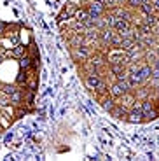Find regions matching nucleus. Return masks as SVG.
Instances as JSON below:
<instances>
[{
	"label": "nucleus",
	"instance_id": "a211bd4d",
	"mask_svg": "<svg viewBox=\"0 0 159 161\" xmlns=\"http://www.w3.org/2000/svg\"><path fill=\"white\" fill-rule=\"evenodd\" d=\"M9 100H11L12 105H21V100H23V91H21V89H16V91L9 97Z\"/></svg>",
	"mask_w": 159,
	"mask_h": 161
},
{
	"label": "nucleus",
	"instance_id": "a878e982",
	"mask_svg": "<svg viewBox=\"0 0 159 161\" xmlns=\"http://www.w3.org/2000/svg\"><path fill=\"white\" fill-rule=\"evenodd\" d=\"M21 67H30V60H28V58H21Z\"/></svg>",
	"mask_w": 159,
	"mask_h": 161
},
{
	"label": "nucleus",
	"instance_id": "6e6552de",
	"mask_svg": "<svg viewBox=\"0 0 159 161\" xmlns=\"http://www.w3.org/2000/svg\"><path fill=\"white\" fill-rule=\"evenodd\" d=\"M100 103H101V107H103L107 112H110V110L114 109V105L117 103V100H115L114 97H110L108 93H105V95H100Z\"/></svg>",
	"mask_w": 159,
	"mask_h": 161
},
{
	"label": "nucleus",
	"instance_id": "412c9836",
	"mask_svg": "<svg viewBox=\"0 0 159 161\" xmlns=\"http://www.w3.org/2000/svg\"><path fill=\"white\" fill-rule=\"evenodd\" d=\"M108 86L110 84H108L107 80L101 79V82H100L98 88H96V93H98V95H105V93H108Z\"/></svg>",
	"mask_w": 159,
	"mask_h": 161
},
{
	"label": "nucleus",
	"instance_id": "6ab92c4d",
	"mask_svg": "<svg viewBox=\"0 0 159 161\" xmlns=\"http://www.w3.org/2000/svg\"><path fill=\"white\" fill-rule=\"evenodd\" d=\"M157 21H159V18L156 16V12H152V14H147V16H143V23L147 25V26H156L157 25Z\"/></svg>",
	"mask_w": 159,
	"mask_h": 161
},
{
	"label": "nucleus",
	"instance_id": "ddd939ff",
	"mask_svg": "<svg viewBox=\"0 0 159 161\" xmlns=\"http://www.w3.org/2000/svg\"><path fill=\"white\" fill-rule=\"evenodd\" d=\"M108 70H110L114 75H119V74H123V72H128V65H124V63H110L108 65Z\"/></svg>",
	"mask_w": 159,
	"mask_h": 161
},
{
	"label": "nucleus",
	"instance_id": "dca6fc26",
	"mask_svg": "<svg viewBox=\"0 0 159 161\" xmlns=\"http://www.w3.org/2000/svg\"><path fill=\"white\" fill-rule=\"evenodd\" d=\"M75 18L77 21H80V23H84V21H88L89 19V12H88V9L84 7V9H77L75 11Z\"/></svg>",
	"mask_w": 159,
	"mask_h": 161
},
{
	"label": "nucleus",
	"instance_id": "b1692460",
	"mask_svg": "<svg viewBox=\"0 0 159 161\" xmlns=\"http://www.w3.org/2000/svg\"><path fill=\"white\" fill-rule=\"evenodd\" d=\"M18 88H14V86H4V88H2V93H4L5 97H11L12 93L16 91Z\"/></svg>",
	"mask_w": 159,
	"mask_h": 161
},
{
	"label": "nucleus",
	"instance_id": "9d476101",
	"mask_svg": "<svg viewBox=\"0 0 159 161\" xmlns=\"http://www.w3.org/2000/svg\"><path fill=\"white\" fill-rule=\"evenodd\" d=\"M128 112H129V110L124 109V107H123L121 103H115V105H114V109H112L108 114H110L112 117H115V119H124V121H126Z\"/></svg>",
	"mask_w": 159,
	"mask_h": 161
},
{
	"label": "nucleus",
	"instance_id": "423d86ee",
	"mask_svg": "<svg viewBox=\"0 0 159 161\" xmlns=\"http://www.w3.org/2000/svg\"><path fill=\"white\" fill-rule=\"evenodd\" d=\"M133 93H135L136 100H147V98H151V86H147V82L140 84L133 89Z\"/></svg>",
	"mask_w": 159,
	"mask_h": 161
},
{
	"label": "nucleus",
	"instance_id": "c85d7f7f",
	"mask_svg": "<svg viewBox=\"0 0 159 161\" xmlns=\"http://www.w3.org/2000/svg\"><path fill=\"white\" fill-rule=\"evenodd\" d=\"M117 2V5H123V4H126V0H115Z\"/></svg>",
	"mask_w": 159,
	"mask_h": 161
},
{
	"label": "nucleus",
	"instance_id": "0eeeda50",
	"mask_svg": "<svg viewBox=\"0 0 159 161\" xmlns=\"http://www.w3.org/2000/svg\"><path fill=\"white\" fill-rule=\"evenodd\" d=\"M98 32H100V42H101L103 46H108V47H110V40H112V37H114V32H115V30L105 26V28L98 30Z\"/></svg>",
	"mask_w": 159,
	"mask_h": 161
},
{
	"label": "nucleus",
	"instance_id": "f03ea898",
	"mask_svg": "<svg viewBox=\"0 0 159 161\" xmlns=\"http://www.w3.org/2000/svg\"><path fill=\"white\" fill-rule=\"evenodd\" d=\"M86 9L89 12V18H101L107 12V5L100 0H89L86 4Z\"/></svg>",
	"mask_w": 159,
	"mask_h": 161
},
{
	"label": "nucleus",
	"instance_id": "5701e85b",
	"mask_svg": "<svg viewBox=\"0 0 159 161\" xmlns=\"http://www.w3.org/2000/svg\"><path fill=\"white\" fill-rule=\"evenodd\" d=\"M126 5L128 9H131V11H135V9H138L140 5H142V0H126Z\"/></svg>",
	"mask_w": 159,
	"mask_h": 161
},
{
	"label": "nucleus",
	"instance_id": "2eb2a0df",
	"mask_svg": "<svg viewBox=\"0 0 159 161\" xmlns=\"http://www.w3.org/2000/svg\"><path fill=\"white\" fill-rule=\"evenodd\" d=\"M138 12H142L143 16H147V14H152V12H156V7L152 2H143L142 5H140L138 9H136Z\"/></svg>",
	"mask_w": 159,
	"mask_h": 161
},
{
	"label": "nucleus",
	"instance_id": "bb28decb",
	"mask_svg": "<svg viewBox=\"0 0 159 161\" xmlns=\"http://www.w3.org/2000/svg\"><path fill=\"white\" fill-rule=\"evenodd\" d=\"M152 4H154V7H156V11L159 12V0H152Z\"/></svg>",
	"mask_w": 159,
	"mask_h": 161
},
{
	"label": "nucleus",
	"instance_id": "20e7f679",
	"mask_svg": "<svg viewBox=\"0 0 159 161\" xmlns=\"http://www.w3.org/2000/svg\"><path fill=\"white\" fill-rule=\"evenodd\" d=\"M72 56H74V60H80V61L88 60L91 56V49L88 47V44H80L72 49Z\"/></svg>",
	"mask_w": 159,
	"mask_h": 161
},
{
	"label": "nucleus",
	"instance_id": "f257e3e1",
	"mask_svg": "<svg viewBox=\"0 0 159 161\" xmlns=\"http://www.w3.org/2000/svg\"><path fill=\"white\" fill-rule=\"evenodd\" d=\"M105 58H107V63H124L128 65L129 63V56H128V51H124V49L121 47H112L108 49V53L105 54Z\"/></svg>",
	"mask_w": 159,
	"mask_h": 161
},
{
	"label": "nucleus",
	"instance_id": "393cba45",
	"mask_svg": "<svg viewBox=\"0 0 159 161\" xmlns=\"http://www.w3.org/2000/svg\"><path fill=\"white\" fill-rule=\"evenodd\" d=\"M23 53H25V47H23V46H18V47H14V51H12V56H14V58H19Z\"/></svg>",
	"mask_w": 159,
	"mask_h": 161
},
{
	"label": "nucleus",
	"instance_id": "4468645a",
	"mask_svg": "<svg viewBox=\"0 0 159 161\" xmlns=\"http://www.w3.org/2000/svg\"><path fill=\"white\" fill-rule=\"evenodd\" d=\"M131 26H133L131 21H128V19H117V21H115L114 30H115V32H124V30H129Z\"/></svg>",
	"mask_w": 159,
	"mask_h": 161
},
{
	"label": "nucleus",
	"instance_id": "9b49d317",
	"mask_svg": "<svg viewBox=\"0 0 159 161\" xmlns=\"http://www.w3.org/2000/svg\"><path fill=\"white\" fill-rule=\"evenodd\" d=\"M126 121H129V123H143V112H142V109H129Z\"/></svg>",
	"mask_w": 159,
	"mask_h": 161
},
{
	"label": "nucleus",
	"instance_id": "f3484780",
	"mask_svg": "<svg viewBox=\"0 0 159 161\" xmlns=\"http://www.w3.org/2000/svg\"><path fill=\"white\" fill-rule=\"evenodd\" d=\"M101 18H103L105 25H107L108 28H114V26H115V21H117V18H115V16L112 14L110 11H108V12H105V14H103Z\"/></svg>",
	"mask_w": 159,
	"mask_h": 161
},
{
	"label": "nucleus",
	"instance_id": "7ed1b4c3",
	"mask_svg": "<svg viewBox=\"0 0 159 161\" xmlns=\"http://www.w3.org/2000/svg\"><path fill=\"white\" fill-rule=\"evenodd\" d=\"M100 82H101L100 72H88L86 77H84V84L88 86V89H91V91H96V88H98Z\"/></svg>",
	"mask_w": 159,
	"mask_h": 161
},
{
	"label": "nucleus",
	"instance_id": "aec40b11",
	"mask_svg": "<svg viewBox=\"0 0 159 161\" xmlns=\"http://www.w3.org/2000/svg\"><path fill=\"white\" fill-rule=\"evenodd\" d=\"M133 44H135V40L131 39V37H128V39H123L121 40V49H124V51H129V49L133 47Z\"/></svg>",
	"mask_w": 159,
	"mask_h": 161
},
{
	"label": "nucleus",
	"instance_id": "1a4fd4ad",
	"mask_svg": "<svg viewBox=\"0 0 159 161\" xmlns=\"http://www.w3.org/2000/svg\"><path fill=\"white\" fill-rule=\"evenodd\" d=\"M138 72H140V75H142V79L147 82L152 75V65L142 60V63H138Z\"/></svg>",
	"mask_w": 159,
	"mask_h": 161
},
{
	"label": "nucleus",
	"instance_id": "c756f323",
	"mask_svg": "<svg viewBox=\"0 0 159 161\" xmlns=\"http://www.w3.org/2000/svg\"><path fill=\"white\" fill-rule=\"evenodd\" d=\"M156 51H157V56H159V46H156Z\"/></svg>",
	"mask_w": 159,
	"mask_h": 161
},
{
	"label": "nucleus",
	"instance_id": "7c9ffc66",
	"mask_svg": "<svg viewBox=\"0 0 159 161\" xmlns=\"http://www.w3.org/2000/svg\"><path fill=\"white\" fill-rule=\"evenodd\" d=\"M0 61H2V56H0Z\"/></svg>",
	"mask_w": 159,
	"mask_h": 161
},
{
	"label": "nucleus",
	"instance_id": "f8f14e48",
	"mask_svg": "<svg viewBox=\"0 0 159 161\" xmlns=\"http://www.w3.org/2000/svg\"><path fill=\"white\" fill-rule=\"evenodd\" d=\"M75 11H77V7H75L74 4H67V7L61 11V14H60V18H58V21H63L65 16H67V19H68V18H72V16H75Z\"/></svg>",
	"mask_w": 159,
	"mask_h": 161
},
{
	"label": "nucleus",
	"instance_id": "39448f33",
	"mask_svg": "<svg viewBox=\"0 0 159 161\" xmlns=\"http://www.w3.org/2000/svg\"><path fill=\"white\" fill-rule=\"evenodd\" d=\"M135 102H136L135 93H133V91H126V93L123 95V97H121L119 100H117V103H121V105L124 107V109L129 110V109L133 107V103H135Z\"/></svg>",
	"mask_w": 159,
	"mask_h": 161
},
{
	"label": "nucleus",
	"instance_id": "4be33fe9",
	"mask_svg": "<svg viewBox=\"0 0 159 161\" xmlns=\"http://www.w3.org/2000/svg\"><path fill=\"white\" fill-rule=\"evenodd\" d=\"M121 40H123V37L119 35V32H114V37H112V40H110V47H119Z\"/></svg>",
	"mask_w": 159,
	"mask_h": 161
},
{
	"label": "nucleus",
	"instance_id": "cd10ccee",
	"mask_svg": "<svg viewBox=\"0 0 159 161\" xmlns=\"http://www.w3.org/2000/svg\"><path fill=\"white\" fill-rule=\"evenodd\" d=\"M152 69H157V70H159V58L154 61V63H152Z\"/></svg>",
	"mask_w": 159,
	"mask_h": 161
}]
</instances>
